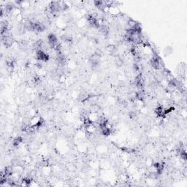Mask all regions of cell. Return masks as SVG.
<instances>
[{"mask_svg": "<svg viewBox=\"0 0 187 187\" xmlns=\"http://www.w3.org/2000/svg\"><path fill=\"white\" fill-rule=\"evenodd\" d=\"M36 59L39 61H48L50 59V56L48 53L44 52L42 50H37L36 52Z\"/></svg>", "mask_w": 187, "mask_h": 187, "instance_id": "1", "label": "cell"}, {"mask_svg": "<svg viewBox=\"0 0 187 187\" xmlns=\"http://www.w3.org/2000/svg\"><path fill=\"white\" fill-rule=\"evenodd\" d=\"M47 39H48V42L49 46L54 49L56 48V46L58 45V43H57V41H58L57 37L54 34L51 33L48 35Z\"/></svg>", "mask_w": 187, "mask_h": 187, "instance_id": "2", "label": "cell"}, {"mask_svg": "<svg viewBox=\"0 0 187 187\" xmlns=\"http://www.w3.org/2000/svg\"><path fill=\"white\" fill-rule=\"evenodd\" d=\"M23 137H21V136H18V137H16L13 140V145L14 146V147H18V146H19L22 143H23Z\"/></svg>", "mask_w": 187, "mask_h": 187, "instance_id": "3", "label": "cell"}, {"mask_svg": "<svg viewBox=\"0 0 187 187\" xmlns=\"http://www.w3.org/2000/svg\"><path fill=\"white\" fill-rule=\"evenodd\" d=\"M111 14L113 15H118L120 13V10H119V8L117 7H110L109 8V11Z\"/></svg>", "mask_w": 187, "mask_h": 187, "instance_id": "4", "label": "cell"}, {"mask_svg": "<svg viewBox=\"0 0 187 187\" xmlns=\"http://www.w3.org/2000/svg\"><path fill=\"white\" fill-rule=\"evenodd\" d=\"M106 50H107L109 53H113V52L116 50V48H115L113 45H109L108 47H107Z\"/></svg>", "mask_w": 187, "mask_h": 187, "instance_id": "5", "label": "cell"}, {"mask_svg": "<svg viewBox=\"0 0 187 187\" xmlns=\"http://www.w3.org/2000/svg\"><path fill=\"white\" fill-rule=\"evenodd\" d=\"M129 117L132 119H137V114H136V113H135V112H130L129 113Z\"/></svg>", "mask_w": 187, "mask_h": 187, "instance_id": "6", "label": "cell"}, {"mask_svg": "<svg viewBox=\"0 0 187 187\" xmlns=\"http://www.w3.org/2000/svg\"><path fill=\"white\" fill-rule=\"evenodd\" d=\"M16 18H17V20H18V21H23V18H22V15H21V14L17 16Z\"/></svg>", "mask_w": 187, "mask_h": 187, "instance_id": "7", "label": "cell"}]
</instances>
